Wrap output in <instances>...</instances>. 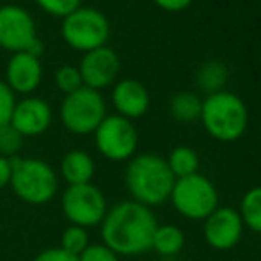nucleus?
Wrapping results in <instances>:
<instances>
[{
	"label": "nucleus",
	"mask_w": 261,
	"mask_h": 261,
	"mask_svg": "<svg viewBox=\"0 0 261 261\" xmlns=\"http://www.w3.org/2000/svg\"><path fill=\"white\" fill-rule=\"evenodd\" d=\"M238 213L245 227H249L252 233L261 234V185L252 187L244 194Z\"/></svg>",
	"instance_id": "412c9836"
},
{
	"label": "nucleus",
	"mask_w": 261,
	"mask_h": 261,
	"mask_svg": "<svg viewBox=\"0 0 261 261\" xmlns=\"http://www.w3.org/2000/svg\"><path fill=\"white\" fill-rule=\"evenodd\" d=\"M32 261H79V258L69 252L62 251L61 247H50L41 251Z\"/></svg>",
	"instance_id": "cd10ccee"
},
{
	"label": "nucleus",
	"mask_w": 261,
	"mask_h": 261,
	"mask_svg": "<svg viewBox=\"0 0 261 261\" xmlns=\"http://www.w3.org/2000/svg\"><path fill=\"white\" fill-rule=\"evenodd\" d=\"M59 172H61L62 179L68 183V187L86 185V183H93L96 165H94L93 156L87 151L71 149L62 156Z\"/></svg>",
	"instance_id": "dca6fc26"
},
{
	"label": "nucleus",
	"mask_w": 261,
	"mask_h": 261,
	"mask_svg": "<svg viewBox=\"0 0 261 261\" xmlns=\"http://www.w3.org/2000/svg\"><path fill=\"white\" fill-rule=\"evenodd\" d=\"M165 162L176 179L199 172V155L189 146H176L165 158Z\"/></svg>",
	"instance_id": "6ab92c4d"
},
{
	"label": "nucleus",
	"mask_w": 261,
	"mask_h": 261,
	"mask_svg": "<svg viewBox=\"0 0 261 261\" xmlns=\"http://www.w3.org/2000/svg\"><path fill=\"white\" fill-rule=\"evenodd\" d=\"M121 62L117 54L109 46L91 50L82 57L79 66L84 87L100 91L109 87L119 75Z\"/></svg>",
	"instance_id": "f8f14e48"
},
{
	"label": "nucleus",
	"mask_w": 261,
	"mask_h": 261,
	"mask_svg": "<svg viewBox=\"0 0 261 261\" xmlns=\"http://www.w3.org/2000/svg\"><path fill=\"white\" fill-rule=\"evenodd\" d=\"M201 109H203V100H199V96L190 91L176 93L169 101V112L179 123L197 121L201 117Z\"/></svg>",
	"instance_id": "a211bd4d"
},
{
	"label": "nucleus",
	"mask_w": 261,
	"mask_h": 261,
	"mask_svg": "<svg viewBox=\"0 0 261 261\" xmlns=\"http://www.w3.org/2000/svg\"><path fill=\"white\" fill-rule=\"evenodd\" d=\"M11 172H13V164H11V158L0 156V190L6 189V187H9Z\"/></svg>",
	"instance_id": "c756f323"
},
{
	"label": "nucleus",
	"mask_w": 261,
	"mask_h": 261,
	"mask_svg": "<svg viewBox=\"0 0 261 261\" xmlns=\"http://www.w3.org/2000/svg\"><path fill=\"white\" fill-rule=\"evenodd\" d=\"M192 2L194 0H155V4L160 7V9L169 11V13H179V11H185Z\"/></svg>",
	"instance_id": "c85d7f7f"
},
{
	"label": "nucleus",
	"mask_w": 261,
	"mask_h": 261,
	"mask_svg": "<svg viewBox=\"0 0 261 261\" xmlns=\"http://www.w3.org/2000/svg\"><path fill=\"white\" fill-rule=\"evenodd\" d=\"M38 39L32 16L18 6L0 7V46L9 52H27Z\"/></svg>",
	"instance_id": "9b49d317"
},
{
	"label": "nucleus",
	"mask_w": 261,
	"mask_h": 261,
	"mask_svg": "<svg viewBox=\"0 0 261 261\" xmlns=\"http://www.w3.org/2000/svg\"><path fill=\"white\" fill-rule=\"evenodd\" d=\"M23 146V137L11 124L0 126V156L14 158Z\"/></svg>",
	"instance_id": "5701e85b"
},
{
	"label": "nucleus",
	"mask_w": 261,
	"mask_h": 261,
	"mask_svg": "<svg viewBox=\"0 0 261 261\" xmlns=\"http://www.w3.org/2000/svg\"><path fill=\"white\" fill-rule=\"evenodd\" d=\"M199 119L215 141L234 142L247 132L249 110L240 96L229 91H219L203 100Z\"/></svg>",
	"instance_id": "7ed1b4c3"
},
{
	"label": "nucleus",
	"mask_w": 261,
	"mask_h": 261,
	"mask_svg": "<svg viewBox=\"0 0 261 261\" xmlns=\"http://www.w3.org/2000/svg\"><path fill=\"white\" fill-rule=\"evenodd\" d=\"M54 114L50 105L41 98H25L14 105L11 116V126L21 137H38L50 128Z\"/></svg>",
	"instance_id": "ddd939ff"
},
{
	"label": "nucleus",
	"mask_w": 261,
	"mask_h": 261,
	"mask_svg": "<svg viewBox=\"0 0 261 261\" xmlns=\"http://www.w3.org/2000/svg\"><path fill=\"white\" fill-rule=\"evenodd\" d=\"M41 73V62L38 57L27 52L13 54L7 64V86L13 93L29 94L38 89Z\"/></svg>",
	"instance_id": "2eb2a0df"
},
{
	"label": "nucleus",
	"mask_w": 261,
	"mask_h": 261,
	"mask_svg": "<svg viewBox=\"0 0 261 261\" xmlns=\"http://www.w3.org/2000/svg\"><path fill=\"white\" fill-rule=\"evenodd\" d=\"M11 183L14 196L32 206L46 204L59 192L57 171L41 158H11Z\"/></svg>",
	"instance_id": "20e7f679"
},
{
	"label": "nucleus",
	"mask_w": 261,
	"mask_h": 261,
	"mask_svg": "<svg viewBox=\"0 0 261 261\" xmlns=\"http://www.w3.org/2000/svg\"><path fill=\"white\" fill-rule=\"evenodd\" d=\"M55 84H57V87L64 94L75 93V91H79L80 87L84 86L79 68H73V66H69V64L57 69V73H55Z\"/></svg>",
	"instance_id": "b1692460"
},
{
	"label": "nucleus",
	"mask_w": 261,
	"mask_h": 261,
	"mask_svg": "<svg viewBox=\"0 0 261 261\" xmlns=\"http://www.w3.org/2000/svg\"><path fill=\"white\" fill-rule=\"evenodd\" d=\"M174 181L176 178L164 156L155 153H141L128 160L124 185L135 203L148 208L162 206L165 201H169Z\"/></svg>",
	"instance_id": "f03ea898"
},
{
	"label": "nucleus",
	"mask_w": 261,
	"mask_h": 261,
	"mask_svg": "<svg viewBox=\"0 0 261 261\" xmlns=\"http://www.w3.org/2000/svg\"><path fill=\"white\" fill-rule=\"evenodd\" d=\"M169 201L176 212L189 220H204L219 208V192L212 179L196 172L174 181Z\"/></svg>",
	"instance_id": "39448f33"
},
{
	"label": "nucleus",
	"mask_w": 261,
	"mask_h": 261,
	"mask_svg": "<svg viewBox=\"0 0 261 261\" xmlns=\"http://www.w3.org/2000/svg\"><path fill=\"white\" fill-rule=\"evenodd\" d=\"M158 222L151 208L132 199L119 201L109 208L100 224L101 244L117 256H139L151 251V240Z\"/></svg>",
	"instance_id": "f257e3e1"
},
{
	"label": "nucleus",
	"mask_w": 261,
	"mask_h": 261,
	"mask_svg": "<svg viewBox=\"0 0 261 261\" xmlns=\"http://www.w3.org/2000/svg\"><path fill=\"white\" fill-rule=\"evenodd\" d=\"M110 36L109 20L94 7H79L62 21V38L79 52H91L105 46Z\"/></svg>",
	"instance_id": "0eeeda50"
},
{
	"label": "nucleus",
	"mask_w": 261,
	"mask_h": 261,
	"mask_svg": "<svg viewBox=\"0 0 261 261\" xmlns=\"http://www.w3.org/2000/svg\"><path fill=\"white\" fill-rule=\"evenodd\" d=\"M45 13L57 18H66L80 7V0H36Z\"/></svg>",
	"instance_id": "393cba45"
},
{
	"label": "nucleus",
	"mask_w": 261,
	"mask_h": 261,
	"mask_svg": "<svg viewBox=\"0 0 261 261\" xmlns=\"http://www.w3.org/2000/svg\"><path fill=\"white\" fill-rule=\"evenodd\" d=\"M79 261H121V259L105 244H89L86 251L79 256Z\"/></svg>",
	"instance_id": "a878e982"
},
{
	"label": "nucleus",
	"mask_w": 261,
	"mask_h": 261,
	"mask_svg": "<svg viewBox=\"0 0 261 261\" xmlns=\"http://www.w3.org/2000/svg\"><path fill=\"white\" fill-rule=\"evenodd\" d=\"M197 86L201 91L208 94H215L219 91H224L222 87L227 82V68L224 62L220 61H208L201 64L199 71H197Z\"/></svg>",
	"instance_id": "aec40b11"
},
{
	"label": "nucleus",
	"mask_w": 261,
	"mask_h": 261,
	"mask_svg": "<svg viewBox=\"0 0 261 261\" xmlns=\"http://www.w3.org/2000/svg\"><path fill=\"white\" fill-rule=\"evenodd\" d=\"M61 208L69 224L91 229L103 222L109 203L100 187L86 183L68 187L61 196Z\"/></svg>",
	"instance_id": "6e6552de"
},
{
	"label": "nucleus",
	"mask_w": 261,
	"mask_h": 261,
	"mask_svg": "<svg viewBox=\"0 0 261 261\" xmlns=\"http://www.w3.org/2000/svg\"><path fill=\"white\" fill-rule=\"evenodd\" d=\"M107 117L105 100L100 91L80 87L71 94H66L61 105V121L69 134H94L100 123Z\"/></svg>",
	"instance_id": "423d86ee"
},
{
	"label": "nucleus",
	"mask_w": 261,
	"mask_h": 261,
	"mask_svg": "<svg viewBox=\"0 0 261 261\" xmlns=\"http://www.w3.org/2000/svg\"><path fill=\"white\" fill-rule=\"evenodd\" d=\"M112 103L117 110V116L126 119H139L149 109V93L135 79H124L116 84L112 91Z\"/></svg>",
	"instance_id": "4468645a"
},
{
	"label": "nucleus",
	"mask_w": 261,
	"mask_h": 261,
	"mask_svg": "<svg viewBox=\"0 0 261 261\" xmlns=\"http://www.w3.org/2000/svg\"><path fill=\"white\" fill-rule=\"evenodd\" d=\"M89 244H91L89 229L69 224V226L62 231L61 245H59V247H61L62 251L69 252V254H73V256H76V258H79V256L86 251Z\"/></svg>",
	"instance_id": "4be33fe9"
},
{
	"label": "nucleus",
	"mask_w": 261,
	"mask_h": 261,
	"mask_svg": "<svg viewBox=\"0 0 261 261\" xmlns=\"http://www.w3.org/2000/svg\"><path fill=\"white\" fill-rule=\"evenodd\" d=\"M244 222L238 210L231 206H219L203 220L204 242L213 251L226 252L234 249L244 237Z\"/></svg>",
	"instance_id": "9d476101"
},
{
	"label": "nucleus",
	"mask_w": 261,
	"mask_h": 261,
	"mask_svg": "<svg viewBox=\"0 0 261 261\" xmlns=\"http://www.w3.org/2000/svg\"><path fill=\"white\" fill-rule=\"evenodd\" d=\"M185 233L174 224H158L151 240V251L164 258H171L183 251Z\"/></svg>",
	"instance_id": "f3484780"
},
{
	"label": "nucleus",
	"mask_w": 261,
	"mask_h": 261,
	"mask_svg": "<svg viewBox=\"0 0 261 261\" xmlns=\"http://www.w3.org/2000/svg\"><path fill=\"white\" fill-rule=\"evenodd\" d=\"M14 105H16V100H14V93L9 89L6 82L0 80V126L11 123V116H13Z\"/></svg>",
	"instance_id": "bb28decb"
},
{
	"label": "nucleus",
	"mask_w": 261,
	"mask_h": 261,
	"mask_svg": "<svg viewBox=\"0 0 261 261\" xmlns=\"http://www.w3.org/2000/svg\"><path fill=\"white\" fill-rule=\"evenodd\" d=\"M93 135L98 153L110 162H128L137 153V128L123 116H107Z\"/></svg>",
	"instance_id": "1a4fd4ad"
}]
</instances>
